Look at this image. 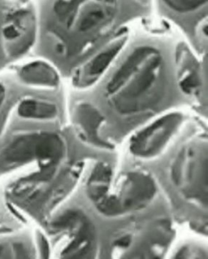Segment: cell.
<instances>
[{
    "label": "cell",
    "mask_w": 208,
    "mask_h": 259,
    "mask_svg": "<svg viewBox=\"0 0 208 259\" xmlns=\"http://www.w3.org/2000/svg\"><path fill=\"white\" fill-rule=\"evenodd\" d=\"M145 7L146 0H38V52L57 69H77Z\"/></svg>",
    "instance_id": "obj_1"
},
{
    "label": "cell",
    "mask_w": 208,
    "mask_h": 259,
    "mask_svg": "<svg viewBox=\"0 0 208 259\" xmlns=\"http://www.w3.org/2000/svg\"><path fill=\"white\" fill-rule=\"evenodd\" d=\"M181 44L173 36L146 31L128 35L107 70L105 95L119 115L137 118L164 102L173 70L178 67Z\"/></svg>",
    "instance_id": "obj_2"
},
{
    "label": "cell",
    "mask_w": 208,
    "mask_h": 259,
    "mask_svg": "<svg viewBox=\"0 0 208 259\" xmlns=\"http://www.w3.org/2000/svg\"><path fill=\"white\" fill-rule=\"evenodd\" d=\"M62 141L54 133L42 132L20 136L7 148L4 157L11 163L23 162L33 157H47L61 150Z\"/></svg>",
    "instance_id": "obj_3"
},
{
    "label": "cell",
    "mask_w": 208,
    "mask_h": 259,
    "mask_svg": "<svg viewBox=\"0 0 208 259\" xmlns=\"http://www.w3.org/2000/svg\"><path fill=\"white\" fill-rule=\"evenodd\" d=\"M128 34H117L76 69L75 83L78 87L90 86L106 73L121 48Z\"/></svg>",
    "instance_id": "obj_4"
},
{
    "label": "cell",
    "mask_w": 208,
    "mask_h": 259,
    "mask_svg": "<svg viewBox=\"0 0 208 259\" xmlns=\"http://www.w3.org/2000/svg\"><path fill=\"white\" fill-rule=\"evenodd\" d=\"M182 117L177 113L161 117L134 137L132 149L136 153L150 155L164 146L180 126Z\"/></svg>",
    "instance_id": "obj_5"
},
{
    "label": "cell",
    "mask_w": 208,
    "mask_h": 259,
    "mask_svg": "<svg viewBox=\"0 0 208 259\" xmlns=\"http://www.w3.org/2000/svg\"><path fill=\"white\" fill-rule=\"evenodd\" d=\"M74 121L80 135L85 140L98 145H106L98 136V129L104 117L98 109L89 104H81L76 108Z\"/></svg>",
    "instance_id": "obj_6"
},
{
    "label": "cell",
    "mask_w": 208,
    "mask_h": 259,
    "mask_svg": "<svg viewBox=\"0 0 208 259\" xmlns=\"http://www.w3.org/2000/svg\"><path fill=\"white\" fill-rule=\"evenodd\" d=\"M21 77L27 83L38 86L55 88L58 86L59 75L57 69L45 61L30 63L22 68Z\"/></svg>",
    "instance_id": "obj_7"
},
{
    "label": "cell",
    "mask_w": 208,
    "mask_h": 259,
    "mask_svg": "<svg viewBox=\"0 0 208 259\" xmlns=\"http://www.w3.org/2000/svg\"><path fill=\"white\" fill-rule=\"evenodd\" d=\"M18 113L25 118L52 119L58 114V109L49 101L25 100L19 105Z\"/></svg>",
    "instance_id": "obj_8"
},
{
    "label": "cell",
    "mask_w": 208,
    "mask_h": 259,
    "mask_svg": "<svg viewBox=\"0 0 208 259\" xmlns=\"http://www.w3.org/2000/svg\"><path fill=\"white\" fill-rule=\"evenodd\" d=\"M163 8L177 17L199 14L206 9L207 0H160Z\"/></svg>",
    "instance_id": "obj_9"
},
{
    "label": "cell",
    "mask_w": 208,
    "mask_h": 259,
    "mask_svg": "<svg viewBox=\"0 0 208 259\" xmlns=\"http://www.w3.org/2000/svg\"><path fill=\"white\" fill-rule=\"evenodd\" d=\"M4 96H5V89L3 88L2 86H0V105H1V103H2Z\"/></svg>",
    "instance_id": "obj_10"
}]
</instances>
